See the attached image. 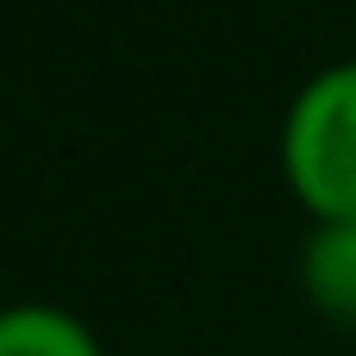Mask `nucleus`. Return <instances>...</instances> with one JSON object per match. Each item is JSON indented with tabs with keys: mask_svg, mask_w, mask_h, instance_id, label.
I'll return each instance as SVG.
<instances>
[{
	"mask_svg": "<svg viewBox=\"0 0 356 356\" xmlns=\"http://www.w3.org/2000/svg\"><path fill=\"white\" fill-rule=\"evenodd\" d=\"M0 356H106V344L63 300H6L0 307Z\"/></svg>",
	"mask_w": 356,
	"mask_h": 356,
	"instance_id": "obj_3",
	"label": "nucleus"
},
{
	"mask_svg": "<svg viewBox=\"0 0 356 356\" xmlns=\"http://www.w3.org/2000/svg\"><path fill=\"white\" fill-rule=\"evenodd\" d=\"M275 163L307 219H356V56H332L288 94Z\"/></svg>",
	"mask_w": 356,
	"mask_h": 356,
	"instance_id": "obj_1",
	"label": "nucleus"
},
{
	"mask_svg": "<svg viewBox=\"0 0 356 356\" xmlns=\"http://www.w3.org/2000/svg\"><path fill=\"white\" fill-rule=\"evenodd\" d=\"M294 275H300V300L325 325L356 332V219H307Z\"/></svg>",
	"mask_w": 356,
	"mask_h": 356,
	"instance_id": "obj_2",
	"label": "nucleus"
}]
</instances>
